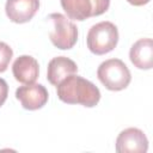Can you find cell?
Masks as SVG:
<instances>
[{
  "label": "cell",
  "instance_id": "8992f818",
  "mask_svg": "<svg viewBox=\"0 0 153 153\" xmlns=\"http://www.w3.org/2000/svg\"><path fill=\"white\" fill-rule=\"evenodd\" d=\"M147 149V136L139 128H127L116 139V152L118 153H146Z\"/></svg>",
  "mask_w": 153,
  "mask_h": 153
},
{
  "label": "cell",
  "instance_id": "52a82bcc",
  "mask_svg": "<svg viewBox=\"0 0 153 153\" xmlns=\"http://www.w3.org/2000/svg\"><path fill=\"white\" fill-rule=\"evenodd\" d=\"M16 98L26 110H38L45 105L49 98L47 88L42 84H26L16 90Z\"/></svg>",
  "mask_w": 153,
  "mask_h": 153
},
{
  "label": "cell",
  "instance_id": "9c48e42d",
  "mask_svg": "<svg viewBox=\"0 0 153 153\" xmlns=\"http://www.w3.org/2000/svg\"><path fill=\"white\" fill-rule=\"evenodd\" d=\"M12 73L17 81L22 84H33L39 74V66L35 57L20 55L12 65Z\"/></svg>",
  "mask_w": 153,
  "mask_h": 153
},
{
  "label": "cell",
  "instance_id": "4fadbf2b",
  "mask_svg": "<svg viewBox=\"0 0 153 153\" xmlns=\"http://www.w3.org/2000/svg\"><path fill=\"white\" fill-rule=\"evenodd\" d=\"M7 94H8V85L5 79L0 78V106L4 105V103L6 102Z\"/></svg>",
  "mask_w": 153,
  "mask_h": 153
},
{
  "label": "cell",
  "instance_id": "5b68a950",
  "mask_svg": "<svg viewBox=\"0 0 153 153\" xmlns=\"http://www.w3.org/2000/svg\"><path fill=\"white\" fill-rule=\"evenodd\" d=\"M60 2L67 17L79 22L103 14L110 6V0H60Z\"/></svg>",
  "mask_w": 153,
  "mask_h": 153
},
{
  "label": "cell",
  "instance_id": "5bb4252c",
  "mask_svg": "<svg viewBox=\"0 0 153 153\" xmlns=\"http://www.w3.org/2000/svg\"><path fill=\"white\" fill-rule=\"evenodd\" d=\"M130 5H134V6H143L146 4H148L151 0H127Z\"/></svg>",
  "mask_w": 153,
  "mask_h": 153
},
{
  "label": "cell",
  "instance_id": "ba28073f",
  "mask_svg": "<svg viewBox=\"0 0 153 153\" xmlns=\"http://www.w3.org/2000/svg\"><path fill=\"white\" fill-rule=\"evenodd\" d=\"M39 8V0H7L5 5L6 16L17 24L27 23Z\"/></svg>",
  "mask_w": 153,
  "mask_h": 153
},
{
  "label": "cell",
  "instance_id": "8fae6325",
  "mask_svg": "<svg viewBox=\"0 0 153 153\" xmlns=\"http://www.w3.org/2000/svg\"><path fill=\"white\" fill-rule=\"evenodd\" d=\"M131 63L139 69H151L153 66V42L152 38H140L129 51Z\"/></svg>",
  "mask_w": 153,
  "mask_h": 153
},
{
  "label": "cell",
  "instance_id": "7c38bea8",
  "mask_svg": "<svg viewBox=\"0 0 153 153\" xmlns=\"http://www.w3.org/2000/svg\"><path fill=\"white\" fill-rule=\"evenodd\" d=\"M12 56H13L12 48L7 43L0 41V73L7 69L10 61L12 60Z\"/></svg>",
  "mask_w": 153,
  "mask_h": 153
},
{
  "label": "cell",
  "instance_id": "3957f363",
  "mask_svg": "<svg viewBox=\"0 0 153 153\" xmlns=\"http://www.w3.org/2000/svg\"><path fill=\"white\" fill-rule=\"evenodd\" d=\"M97 76L110 91L124 90L131 80L129 68L120 59H109L103 61L97 69Z\"/></svg>",
  "mask_w": 153,
  "mask_h": 153
},
{
  "label": "cell",
  "instance_id": "277c9868",
  "mask_svg": "<svg viewBox=\"0 0 153 153\" xmlns=\"http://www.w3.org/2000/svg\"><path fill=\"white\" fill-rule=\"evenodd\" d=\"M49 19L53 23V29L49 33L51 43L62 50L74 47L78 41V27L62 13H51Z\"/></svg>",
  "mask_w": 153,
  "mask_h": 153
},
{
  "label": "cell",
  "instance_id": "7a4b0ae2",
  "mask_svg": "<svg viewBox=\"0 0 153 153\" xmlns=\"http://www.w3.org/2000/svg\"><path fill=\"white\" fill-rule=\"evenodd\" d=\"M118 42L117 26L108 20L99 22L91 26L87 32L86 43L91 53L96 55H104L115 49Z\"/></svg>",
  "mask_w": 153,
  "mask_h": 153
},
{
  "label": "cell",
  "instance_id": "30bf717a",
  "mask_svg": "<svg viewBox=\"0 0 153 153\" xmlns=\"http://www.w3.org/2000/svg\"><path fill=\"white\" fill-rule=\"evenodd\" d=\"M76 72L78 66L72 59L66 56H56L53 57L48 63L47 79L51 85L57 86L65 78Z\"/></svg>",
  "mask_w": 153,
  "mask_h": 153
},
{
  "label": "cell",
  "instance_id": "6da1fadb",
  "mask_svg": "<svg viewBox=\"0 0 153 153\" xmlns=\"http://www.w3.org/2000/svg\"><path fill=\"white\" fill-rule=\"evenodd\" d=\"M56 92L59 99L67 104H81L86 108H93L100 100L99 88L75 73L65 78L56 86Z\"/></svg>",
  "mask_w": 153,
  "mask_h": 153
}]
</instances>
